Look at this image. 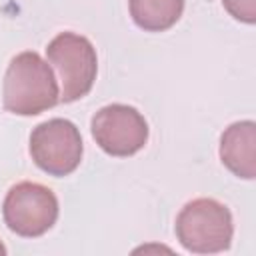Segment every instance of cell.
I'll list each match as a JSON object with an SVG mask.
<instances>
[{
	"mask_svg": "<svg viewBox=\"0 0 256 256\" xmlns=\"http://www.w3.org/2000/svg\"><path fill=\"white\" fill-rule=\"evenodd\" d=\"M56 194L38 182H18L4 198V224L22 238H36L46 234L58 220Z\"/></svg>",
	"mask_w": 256,
	"mask_h": 256,
	"instance_id": "277c9868",
	"label": "cell"
},
{
	"mask_svg": "<svg viewBox=\"0 0 256 256\" xmlns=\"http://www.w3.org/2000/svg\"><path fill=\"white\" fill-rule=\"evenodd\" d=\"M92 138L110 156L126 158L136 154L148 142L146 118L128 104L102 106L90 122Z\"/></svg>",
	"mask_w": 256,
	"mask_h": 256,
	"instance_id": "8992f818",
	"label": "cell"
},
{
	"mask_svg": "<svg viewBox=\"0 0 256 256\" xmlns=\"http://www.w3.org/2000/svg\"><path fill=\"white\" fill-rule=\"evenodd\" d=\"M82 136L74 122L52 118L38 124L30 134V156L50 176L72 174L82 160Z\"/></svg>",
	"mask_w": 256,
	"mask_h": 256,
	"instance_id": "5b68a950",
	"label": "cell"
},
{
	"mask_svg": "<svg viewBox=\"0 0 256 256\" xmlns=\"http://www.w3.org/2000/svg\"><path fill=\"white\" fill-rule=\"evenodd\" d=\"M0 254H6V246L0 242Z\"/></svg>",
	"mask_w": 256,
	"mask_h": 256,
	"instance_id": "30bf717a",
	"label": "cell"
},
{
	"mask_svg": "<svg viewBox=\"0 0 256 256\" xmlns=\"http://www.w3.org/2000/svg\"><path fill=\"white\" fill-rule=\"evenodd\" d=\"M228 14L244 24L256 22V0H222Z\"/></svg>",
	"mask_w": 256,
	"mask_h": 256,
	"instance_id": "9c48e42d",
	"label": "cell"
},
{
	"mask_svg": "<svg viewBox=\"0 0 256 256\" xmlns=\"http://www.w3.org/2000/svg\"><path fill=\"white\" fill-rule=\"evenodd\" d=\"M46 56L60 76V102L68 104L80 100L92 90L98 72V56L86 36L60 32L48 42Z\"/></svg>",
	"mask_w": 256,
	"mask_h": 256,
	"instance_id": "3957f363",
	"label": "cell"
},
{
	"mask_svg": "<svg viewBox=\"0 0 256 256\" xmlns=\"http://www.w3.org/2000/svg\"><path fill=\"white\" fill-rule=\"evenodd\" d=\"M178 242L194 254H216L230 248L234 222L230 210L214 198H196L176 216Z\"/></svg>",
	"mask_w": 256,
	"mask_h": 256,
	"instance_id": "7a4b0ae2",
	"label": "cell"
},
{
	"mask_svg": "<svg viewBox=\"0 0 256 256\" xmlns=\"http://www.w3.org/2000/svg\"><path fill=\"white\" fill-rule=\"evenodd\" d=\"M220 160L238 178L256 176V124L252 120L234 122L222 132Z\"/></svg>",
	"mask_w": 256,
	"mask_h": 256,
	"instance_id": "52a82bcc",
	"label": "cell"
},
{
	"mask_svg": "<svg viewBox=\"0 0 256 256\" xmlns=\"http://www.w3.org/2000/svg\"><path fill=\"white\" fill-rule=\"evenodd\" d=\"M128 8L138 28L146 32H164L180 20L184 0H128Z\"/></svg>",
	"mask_w": 256,
	"mask_h": 256,
	"instance_id": "ba28073f",
	"label": "cell"
},
{
	"mask_svg": "<svg viewBox=\"0 0 256 256\" xmlns=\"http://www.w3.org/2000/svg\"><path fill=\"white\" fill-rule=\"evenodd\" d=\"M60 102L52 66L34 50L16 54L4 74L2 106L16 116H36Z\"/></svg>",
	"mask_w": 256,
	"mask_h": 256,
	"instance_id": "6da1fadb",
	"label": "cell"
}]
</instances>
